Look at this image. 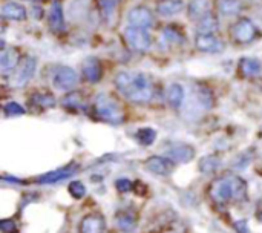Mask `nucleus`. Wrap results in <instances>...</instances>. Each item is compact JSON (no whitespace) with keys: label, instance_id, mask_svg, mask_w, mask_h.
Masks as SVG:
<instances>
[{"label":"nucleus","instance_id":"20e7f679","mask_svg":"<svg viewBox=\"0 0 262 233\" xmlns=\"http://www.w3.org/2000/svg\"><path fill=\"white\" fill-rule=\"evenodd\" d=\"M230 37L238 45H247L258 37V28L250 18H239L230 26Z\"/></svg>","mask_w":262,"mask_h":233},{"label":"nucleus","instance_id":"6ab92c4d","mask_svg":"<svg viewBox=\"0 0 262 233\" xmlns=\"http://www.w3.org/2000/svg\"><path fill=\"white\" fill-rule=\"evenodd\" d=\"M157 11L163 17H172L178 15L184 11V2L183 0H160L157 3Z\"/></svg>","mask_w":262,"mask_h":233},{"label":"nucleus","instance_id":"a878e982","mask_svg":"<svg viewBox=\"0 0 262 233\" xmlns=\"http://www.w3.org/2000/svg\"><path fill=\"white\" fill-rule=\"evenodd\" d=\"M63 106L68 108V109H74V111H78V109H84L86 108V103H84V98L80 92H69L64 98H63Z\"/></svg>","mask_w":262,"mask_h":233},{"label":"nucleus","instance_id":"393cba45","mask_svg":"<svg viewBox=\"0 0 262 233\" xmlns=\"http://www.w3.org/2000/svg\"><path fill=\"white\" fill-rule=\"evenodd\" d=\"M115 224H117V227H118L121 232H132V230H135V227H137L135 217H134L132 214H127V212L118 214L117 218H115Z\"/></svg>","mask_w":262,"mask_h":233},{"label":"nucleus","instance_id":"473e14b6","mask_svg":"<svg viewBox=\"0 0 262 233\" xmlns=\"http://www.w3.org/2000/svg\"><path fill=\"white\" fill-rule=\"evenodd\" d=\"M198 97H200V101L204 104V108H212V104H213V100H212L210 91H207L206 88H200Z\"/></svg>","mask_w":262,"mask_h":233},{"label":"nucleus","instance_id":"39448f33","mask_svg":"<svg viewBox=\"0 0 262 233\" xmlns=\"http://www.w3.org/2000/svg\"><path fill=\"white\" fill-rule=\"evenodd\" d=\"M124 41L127 43V46L137 52H144L150 48L152 40L150 35L146 29L143 28H137V26H127L123 32Z\"/></svg>","mask_w":262,"mask_h":233},{"label":"nucleus","instance_id":"2eb2a0df","mask_svg":"<svg viewBox=\"0 0 262 233\" xmlns=\"http://www.w3.org/2000/svg\"><path fill=\"white\" fill-rule=\"evenodd\" d=\"M81 71L84 78L89 83H98L101 80L103 75V69H101V63L95 58V57H89L83 61L81 65Z\"/></svg>","mask_w":262,"mask_h":233},{"label":"nucleus","instance_id":"6e6552de","mask_svg":"<svg viewBox=\"0 0 262 233\" xmlns=\"http://www.w3.org/2000/svg\"><path fill=\"white\" fill-rule=\"evenodd\" d=\"M77 81H78V75L69 66L58 68L57 72L54 74V78H52L54 88L58 89V91H71V89L75 88Z\"/></svg>","mask_w":262,"mask_h":233},{"label":"nucleus","instance_id":"f8f14e48","mask_svg":"<svg viewBox=\"0 0 262 233\" xmlns=\"http://www.w3.org/2000/svg\"><path fill=\"white\" fill-rule=\"evenodd\" d=\"M20 63V52L17 48H2L0 52V71L2 74H9L12 72Z\"/></svg>","mask_w":262,"mask_h":233},{"label":"nucleus","instance_id":"dca6fc26","mask_svg":"<svg viewBox=\"0 0 262 233\" xmlns=\"http://www.w3.org/2000/svg\"><path fill=\"white\" fill-rule=\"evenodd\" d=\"M49 26L54 32H61L64 29V12L58 0H54L49 9Z\"/></svg>","mask_w":262,"mask_h":233},{"label":"nucleus","instance_id":"72a5a7b5","mask_svg":"<svg viewBox=\"0 0 262 233\" xmlns=\"http://www.w3.org/2000/svg\"><path fill=\"white\" fill-rule=\"evenodd\" d=\"M0 229L3 232H14L15 230V223L12 220H3L0 223Z\"/></svg>","mask_w":262,"mask_h":233},{"label":"nucleus","instance_id":"7ed1b4c3","mask_svg":"<svg viewBox=\"0 0 262 233\" xmlns=\"http://www.w3.org/2000/svg\"><path fill=\"white\" fill-rule=\"evenodd\" d=\"M95 112L97 115L112 124H118L124 120V114L118 101L109 94H100L95 98Z\"/></svg>","mask_w":262,"mask_h":233},{"label":"nucleus","instance_id":"4be33fe9","mask_svg":"<svg viewBox=\"0 0 262 233\" xmlns=\"http://www.w3.org/2000/svg\"><path fill=\"white\" fill-rule=\"evenodd\" d=\"M244 9V0H221L220 12L226 17L238 15Z\"/></svg>","mask_w":262,"mask_h":233},{"label":"nucleus","instance_id":"b1692460","mask_svg":"<svg viewBox=\"0 0 262 233\" xmlns=\"http://www.w3.org/2000/svg\"><path fill=\"white\" fill-rule=\"evenodd\" d=\"M221 158L218 155H206L200 160V172L201 174H213L215 171H218V167L221 166Z\"/></svg>","mask_w":262,"mask_h":233},{"label":"nucleus","instance_id":"423d86ee","mask_svg":"<svg viewBox=\"0 0 262 233\" xmlns=\"http://www.w3.org/2000/svg\"><path fill=\"white\" fill-rule=\"evenodd\" d=\"M37 69V60L34 57H26L23 61L18 63V66L14 69L12 75H11V86L12 88H23L35 74Z\"/></svg>","mask_w":262,"mask_h":233},{"label":"nucleus","instance_id":"f257e3e1","mask_svg":"<svg viewBox=\"0 0 262 233\" xmlns=\"http://www.w3.org/2000/svg\"><path fill=\"white\" fill-rule=\"evenodd\" d=\"M115 88L129 101L137 104H146L152 101L155 95V84L146 74L141 72H120L115 77Z\"/></svg>","mask_w":262,"mask_h":233},{"label":"nucleus","instance_id":"f3484780","mask_svg":"<svg viewBox=\"0 0 262 233\" xmlns=\"http://www.w3.org/2000/svg\"><path fill=\"white\" fill-rule=\"evenodd\" d=\"M210 0H190V3L187 5V15L189 18L198 22L201 17L210 14Z\"/></svg>","mask_w":262,"mask_h":233},{"label":"nucleus","instance_id":"9b49d317","mask_svg":"<svg viewBox=\"0 0 262 233\" xmlns=\"http://www.w3.org/2000/svg\"><path fill=\"white\" fill-rule=\"evenodd\" d=\"M195 147L186 143H178V144H172L167 151L166 155L173 161V163H180V164H186L190 163L195 158Z\"/></svg>","mask_w":262,"mask_h":233},{"label":"nucleus","instance_id":"c85d7f7f","mask_svg":"<svg viewBox=\"0 0 262 233\" xmlns=\"http://www.w3.org/2000/svg\"><path fill=\"white\" fill-rule=\"evenodd\" d=\"M32 101L41 108H52L55 104V98L49 94H35L32 97Z\"/></svg>","mask_w":262,"mask_h":233},{"label":"nucleus","instance_id":"412c9836","mask_svg":"<svg viewBox=\"0 0 262 233\" xmlns=\"http://www.w3.org/2000/svg\"><path fill=\"white\" fill-rule=\"evenodd\" d=\"M239 71L244 77H256L261 72V61L256 58H252V57L241 58Z\"/></svg>","mask_w":262,"mask_h":233},{"label":"nucleus","instance_id":"5701e85b","mask_svg":"<svg viewBox=\"0 0 262 233\" xmlns=\"http://www.w3.org/2000/svg\"><path fill=\"white\" fill-rule=\"evenodd\" d=\"M184 100V88L178 83H172L167 89V101L172 108L178 109Z\"/></svg>","mask_w":262,"mask_h":233},{"label":"nucleus","instance_id":"1a4fd4ad","mask_svg":"<svg viewBox=\"0 0 262 233\" xmlns=\"http://www.w3.org/2000/svg\"><path fill=\"white\" fill-rule=\"evenodd\" d=\"M154 14L149 8L146 6H135L129 11L127 14V22L130 26H137V28H143V29H149L150 26H154Z\"/></svg>","mask_w":262,"mask_h":233},{"label":"nucleus","instance_id":"9d476101","mask_svg":"<svg viewBox=\"0 0 262 233\" xmlns=\"http://www.w3.org/2000/svg\"><path fill=\"white\" fill-rule=\"evenodd\" d=\"M195 48L201 52L216 54L224 51V41L220 40L215 34H196L195 37Z\"/></svg>","mask_w":262,"mask_h":233},{"label":"nucleus","instance_id":"a211bd4d","mask_svg":"<svg viewBox=\"0 0 262 233\" xmlns=\"http://www.w3.org/2000/svg\"><path fill=\"white\" fill-rule=\"evenodd\" d=\"M75 172H77V169H74L72 166L61 167V169H57V171H52V172H48V174L41 175L38 178V183L40 184H54V183H58L61 180H66V178L72 177Z\"/></svg>","mask_w":262,"mask_h":233},{"label":"nucleus","instance_id":"7c9ffc66","mask_svg":"<svg viewBox=\"0 0 262 233\" xmlns=\"http://www.w3.org/2000/svg\"><path fill=\"white\" fill-rule=\"evenodd\" d=\"M69 194L75 198V200H81L86 195V187L81 181H72L69 184Z\"/></svg>","mask_w":262,"mask_h":233},{"label":"nucleus","instance_id":"f03ea898","mask_svg":"<svg viewBox=\"0 0 262 233\" xmlns=\"http://www.w3.org/2000/svg\"><path fill=\"white\" fill-rule=\"evenodd\" d=\"M209 195L216 204L238 203L247 197V183L236 175L215 180L209 187Z\"/></svg>","mask_w":262,"mask_h":233},{"label":"nucleus","instance_id":"aec40b11","mask_svg":"<svg viewBox=\"0 0 262 233\" xmlns=\"http://www.w3.org/2000/svg\"><path fill=\"white\" fill-rule=\"evenodd\" d=\"M218 26H220L218 18L210 12L196 22V34H213L216 32Z\"/></svg>","mask_w":262,"mask_h":233},{"label":"nucleus","instance_id":"0eeeda50","mask_svg":"<svg viewBox=\"0 0 262 233\" xmlns=\"http://www.w3.org/2000/svg\"><path fill=\"white\" fill-rule=\"evenodd\" d=\"M146 171H149L154 175L158 177H167L173 172L175 163L169 157H160V155H152L144 161Z\"/></svg>","mask_w":262,"mask_h":233},{"label":"nucleus","instance_id":"ddd939ff","mask_svg":"<svg viewBox=\"0 0 262 233\" xmlns=\"http://www.w3.org/2000/svg\"><path fill=\"white\" fill-rule=\"evenodd\" d=\"M0 15L2 18L5 20H15V22H21L26 18V9L23 5L17 3V2H5L2 5V9H0Z\"/></svg>","mask_w":262,"mask_h":233},{"label":"nucleus","instance_id":"2f4dec72","mask_svg":"<svg viewBox=\"0 0 262 233\" xmlns=\"http://www.w3.org/2000/svg\"><path fill=\"white\" fill-rule=\"evenodd\" d=\"M115 187H117V190H118V192H121V194H127V192H130V190H132L134 184H132V181H130V180H127V178H118V180L115 181Z\"/></svg>","mask_w":262,"mask_h":233},{"label":"nucleus","instance_id":"c756f323","mask_svg":"<svg viewBox=\"0 0 262 233\" xmlns=\"http://www.w3.org/2000/svg\"><path fill=\"white\" fill-rule=\"evenodd\" d=\"M3 112L6 117H17V115H23L25 109H23V106H20L15 101H9L3 106Z\"/></svg>","mask_w":262,"mask_h":233},{"label":"nucleus","instance_id":"4468645a","mask_svg":"<svg viewBox=\"0 0 262 233\" xmlns=\"http://www.w3.org/2000/svg\"><path fill=\"white\" fill-rule=\"evenodd\" d=\"M106 221L100 214L88 215L80 223V233H104Z\"/></svg>","mask_w":262,"mask_h":233},{"label":"nucleus","instance_id":"cd10ccee","mask_svg":"<svg viewBox=\"0 0 262 233\" xmlns=\"http://www.w3.org/2000/svg\"><path fill=\"white\" fill-rule=\"evenodd\" d=\"M163 37H164V40H166L167 43H170V45H178V43L183 41V35H181L178 31H175L173 28H170V26H167V28L163 31Z\"/></svg>","mask_w":262,"mask_h":233},{"label":"nucleus","instance_id":"bb28decb","mask_svg":"<svg viewBox=\"0 0 262 233\" xmlns=\"http://www.w3.org/2000/svg\"><path fill=\"white\" fill-rule=\"evenodd\" d=\"M135 138L138 140L140 144H143V146H150V144H154V141L157 140V132H155L152 128H141V129H138Z\"/></svg>","mask_w":262,"mask_h":233}]
</instances>
